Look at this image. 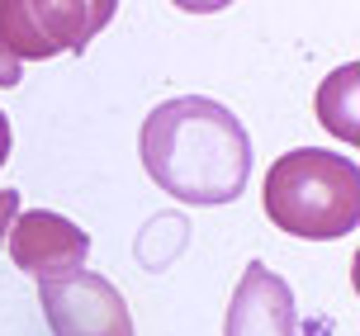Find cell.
Returning <instances> with one entry per match:
<instances>
[{
  "instance_id": "1",
  "label": "cell",
  "mask_w": 360,
  "mask_h": 336,
  "mask_svg": "<svg viewBox=\"0 0 360 336\" xmlns=\"http://www.w3.org/2000/svg\"><path fill=\"white\" fill-rule=\"evenodd\" d=\"M143 171L171 199L218 209L233 204L252 176V138L228 105L209 95H180L147 114L143 124Z\"/></svg>"
},
{
  "instance_id": "2",
  "label": "cell",
  "mask_w": 360,
  "mask_h": 336,
  "mask_svg": "<svg viewBox=\"0 0 360 336\" xmlns=\"http://www.w3.org/2000/svg\"><path fill=\"white\" fill-rule=\"evenodd\" d=\"M261 195H266L270 223L304 242H337V237H351L360 223L356 161L323 147H294L280 161H270Z\"/></svg>"
},
{
  "instance_id": "3",
  "label": "cell",
  "mask_w": 360,
  "mask_h": 336,
  "mask_svg": "<svg viewBox=\"0 0 360 336\" xmlns=\"http://www.w3.org/2000/svg\"><path fill=\"white\" fill-rule=\"evenodd\" d=\"M114 19V0H67V5H0V86H19V62L81 53Z\"/></svg>"
},
{
  "instance_id": "4",
  "label": "cell",
  "mask_w": 360,
  "mask_h": 336,
  "mask_svg": "<svg viewBox=\"0 0 360 336\" xmlns=\"http://www.w3.org/2000/svg\"><path fill=\"white\" fill-rule=\"evenodd\" d=\"M38 303L53 336H133L128 303L105 275L76 270L67 280H48L38 284Z\"/></svg>"
},
{
  "instance_id": "5",
  "label": "cell",
  "mask_w": 360,
  "mask_h": 336,
  "mask_svg": "<svg viewBox=\"0 0 360 336\" xmlns=\"http://www.w3.org/2000/svg\"><path fill=\"white\" fill-rule=\"evenodd\" d=\"M10 256L24 275H34L38 284L67 280L76 270H86L90 256V232H81L72 218L62 213H19L10 223Z\"/></svg>"
},
{
  "instance_id": "6",
  "label": "cell",
  "mask_w": 360,
  "mask_h": 336,
  "mask_svg": "<svg viewBox=\"0 0 360 336\" xmlns=\"http://www.w3.org/2000/svg\"><path fill=\"white\" fill-rule=\"evenodd\" d=\"M223 336H299L294 294L266 261H252L242 270L223 318Z\"/></svg>"
},
{
  "instance_id": "7",
  "label": "cell",
  "mask_w": 360,
  "mask_h": 336,
  "mask_svg": "<svg viewBox=\"0 0 360 336\" xmlns=\"http://www.w3.org/2000/svg\"><path fill=\"white\" fill-rule=\"evenodd\" d=\"M15 218H19V190H0V247H5Z\"/></svg>"
},
{
  "instance_id": "8",
  "label": "cell",
  "mask_w": 360,
  "mask_h": 336,
  "mask_svg": "<svg viewBox=\"0 0 360 336\" xmlns=\"http://www.w3.org/2000/svg\"><path fill=\"white\" fill-rule=\"evenodd\" d=\"M10 119H5V109H0V166H5V161H10Z\"/></svg>"
}]
</instances>
